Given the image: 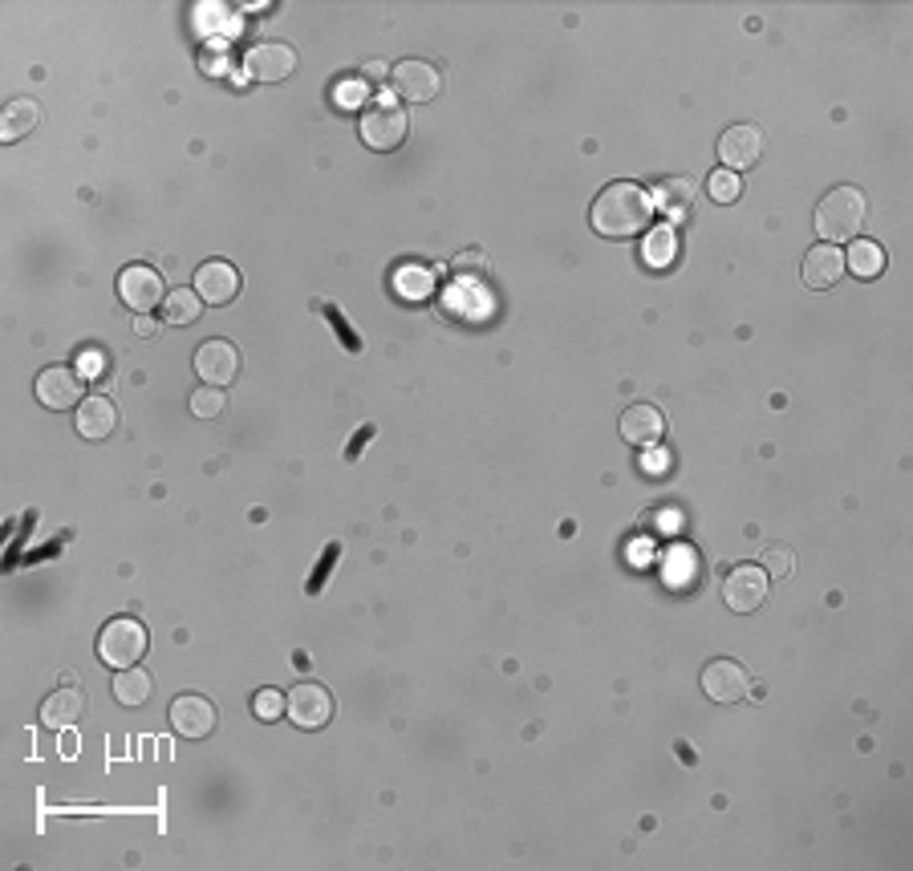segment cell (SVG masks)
<instances>
[{
  "label": "cell",
  "mask_w": 913,
  "mask_h": 871,
  "mask_svg": "<svg viewBox=\"0 0 913 871\" xmlns=\"http://www.w3.org/2000/svg\"><path fill=\"white\" fill-rule=\"evenodd\" d=\"M653 219V199L650 191L638 187V183H609L601 195L594 199V212H589V224H594L597 236L609 239H626L638 236L641 227Z\"/></svg>",
  "instance_id": "6da1fadb"
},
{
  "label": "cell",
  "mask_w": 913,
  "mask_h": 871,
  "mask_svg": "<svg viewBox=\"0 0 913 871\" xmlns=\"http://www.w3.org/2000/svg\"><path fill=\"white\" fill-rule=\"evenodd\" d=\"M869 215V199L861 187H832L824 199L816 203V236L824 244H849L861 236Z\"/></svg>",
  "instance_id": "7a4b0ae2"
},
{
  "label": "cell",
  "mask_w": 913,
  "mask_h": 871,
  "mask_svg": "<svg viewBox=\"0 0 913 871\" xmlns=\"http://www.w3.org/2000/svg\"><path fill=\"white\" fill-rule=\"evenodd\" d=\"M146 645H151V636H146V628L134 616H114L98 633V657H102V665H114V669L139 665L146 657Z\"/></svg>",
  "instance_id": "3957f363"
},
{
  "label": "cell",
  "mask_w": 913,
  "mask_h": 871,
  "mask_svg": "<svg viewBox=\"0 0 913 871\" xmlns=\"http://www.w3.org/2000/svg\"><path fill=\"white\" fill-rule=\"evenodd\" d=\"M406 130H410V119H406L403 106H394V102H382V106L366 110L362 114V126H357V134H362V142H366L369 151H398L406 142Z\"/></svg>",
  "instance_id": "277c9868"
},
{
  "label": "cell",
  "mask_w": 913,
  "mask_h": 871,
  "mask_svg": "<svg viewBox=\"0 0 913 871\" xmlns=\"http://www.w3.org/2000/svg\"><path fill=\"white\" fill-rule=\"evenodd\" d=\"M37 401L45 410H70V406H82L85 401V377L82 369L70 366H49L37 373Z\"/></svg>",
  "instance_id": "5b68a950"
},
{
  "label": "cell",
  "mask_w": 913,
  "mask_h": 871,
  "mask_svg": "<svg viewBox=\"0 0 913 871\" xmlns=\"http://www.w3.org/2000/svg\"><path fill=\"white\" fill-rule=\"evenodd\" d=\"M723 601L731 613L748 616L768 601V572L760 564H739L723 580Z\"/></svg>",
  "instance_id": "8992f818"
},
{
  "label": "cell",
  "mask_w": 913,
  "mask_h": 871,
  "mask_svg": "<svg viewBox=\"0 0 913 871\" xmlns=\"http://www.w3.org/2000/svg\"><path fill=\"white\" fill-rule=\"evenodd\" d=\"M702 694L719 701V706H736L751 694V673L731 657H714L707 669H702Z\"/></svg>",
  "instance_id": "52a82bcc"
},
{
  "label": "cell",
  "mask_w": 913,
  "mask_h": 871,
  "mask_svg": "<svg viewBox=\"0 0 913 871\" xmlns=\"http://www.w3.org/2000/svg\"><path fill=\"white\" fill-rule=\"evenodd\" d=\"M191 366H195L200 381L224 389V386H232L240 373V349L232 341H224V337H212V341H203L200 349H195Z\"/></svg>",
  "instance_id": "ba28073f"
},
{
  "label": "cell",
  "mask_w": 913,
  "mask_h": 871,
  "mask_svg": "<svg viewBox=\"0 0 913 871\" xmlns=\"http://www.w3.org/2000/svg\"><path fill=\"white\" fill-rule=\"evenodd\" d=\"M285 697H288L285 714L293 718V726H297V730H321V726H329L333 697H329V689H325V685L305 682V685H297V689H293V694H285Z\"/></svg>",
  "instance_id": "9c48e42d"
},
{
  "label": "cell",
  "mask_w": 913,
  "mask_h": 871,
  "mask_svg": "<svg viewBox=\"0 0 913 871\" xmlns=\"http://www.w3.org/2000/svg\"><path fill=\"white\" fill-rule=\"evenodd\" d=\"M119 296L122 305L134 308L139 317H146V308L163 305V276H159L151 264H131V268H122L119 276Z\"/></svg>",
  "instance_id": "30bf717a"
},
{
  "label": "cell",
  "mask_w": 913,
  "mask_h": 871,
  "mask_svg": "<svg viewBox=\"0 0 913 871\" xmlns=\"http://www.w3.org/2000/svg\"><path fill=\"white\" fill-rule=\"evenodd\" d=\"M621 438H626L629 447H662L666 438V413L653 406V401H633V406H626L621 410Z\"/></svg>",
  "instance_id": "8fae6325"
},
{
  "label": "cell",
  "mask_w": 913,
  "mask_h": 871,
  "mask_svg": "<svg viewBox=\"0 0 913 871\" xmlns=\"http://www.w3.org/2000/svg\"><path fill=\"white\" fill-rule=\"evenodd\" d=\"M171 730L179 734V738H207V734L215 730V706L207 701L203 694H179L175 701H171Z\"/></svg>",
  "instance_id": "7c38bea8"
},
{
  "label": "cell",
  "mask_w": 913,
  "mask_h": 871,
  "mask_svg": "<svg viewBox=\"0 0 913 871\" xmlns=\"http://www.w3.org/2000/svg\"><path fill=\"white\" fill-rule=\"evenodd\" d=\"M390 85H394V94H403L406 102H430V98H439L443 78L435 65L410 58V61H398V65L390 70Z\"/></svg>",
  "instance_id": "4fadbf2b"
},
{
  "label": "cell",
  "mask_w": 913,
  "mask_h": 871,
  "mask_svg": "<svg viewBox=\"0 0 913 871\" xmlns=\"http://www.w3.org/2000/svg\"><path fill=\"white\" fill-rule=\"evenodd\" d=\"M763 154V130L751 126V122H739V126L723 130V139H719V158L727 163V171H748V166L760 163Z\"/></svg>",
  "instance_id": "5bb4252c"
},
{
  "label": "cell",
  "mask_w": 913,
  "mask_h": 871,
  "mask_svg": "<svg viewBox=\"0 0 913 871\" xmlns=\"http://www.w3.org/2000/svg\"><path fill=\"white\" fill-rule=\"evenodd\" d=\"M244 65L256 82H285L288 73L297 70V49H288L285 41H264V45L248 49Z\"/></svg>",
  "instance_id": "9a60e30c"
},
{
  "label": "cell",
  "mask_w": 913,
  "mask_h": 871,
  "mask_svg": "<svg viewBox=\"0 0 913 871\" xmlns=\"http://www.w3.org/2000/svg\"><path fill=\"white\" fill-rule=\"evenodd\" d=\"M195 293H200L203 305H227L240 293V271L227 259H207L195 271Z\"/></svg>",
  "instance_id": "2e32d148"
},
{
  "label": "cell",
  "mask_w": 913,
  "mask_h": 871,
  "mask_svg": "<svg viewBox=\"0 0 913 871\" xmlns=\"http://www.w3.org/2000/svg\"><path fill=\"white\" fill-rule=\"evenodd\" d=\"M78 434L90 438V442H102V438H110L114 430H119V406L110 398H85L82 406H78Z\"/></svg>",
  "instance_id": "e0dca14e"
},
{
  "label": "cell",
  "mask_w": 913,
  "mask_h": 871,
  "mask_svg": "<svg viewBox=\"0 0 913 871\" xmlns=\"http://www.w3.org/2000/svg\"><path fill=\"white\" fill-rule=\"evenodd\" d=\"M85 714V697L73 685H61L58 694H49L41 701V726L45 730H73V721Z\"/></svg>",
  "instance_id": "ac0fdd59"
},
{
  "label": "cell",
  "mask_w": 913,
  "mask_h": 871,
  "mask_svg": "<svg viewBox=\"0 0 913 871\" xmlns=\"http://www.w3.org/2000/svg\"><path fill=\"white\" fill-rule=\"evenodd\" d=\"M844 276V252L836 244H816L804 256V284L808 288H832Z\"/></svg>",
  "instance_id": "d6986e66"
},
{
  "label": "cell",
  "mask_w": 913,
  "mask_h": 871,
  "mask_svg": "<svg viewBox=\"0 0 913 871\" xmlns=\"http://www.w3.org/2000/svg\"><path fill=\"white\" fill-rule=\"evenodd\" d=\"M844 264L853 271L856 280H878L885 271V248L878 239H849V252H844Z\"/></svg>",
  "instance_id": "ffe728a7"
},
{
  "label": "cell",
  "mask_w": 913,
  "mask_h": 871,
  "mask_svg": "<svg viewBox=\"0 0 913 871\" xmlns=\"http://www.w3.org/2000/svg\"><path fill=\"white\" fill-rule=\"evenodd\" d=\"M37 122H41V106H37L33 98H12L9 106H4V119H0V139L4 142L24 139Z\"/></svg>",
  "instance_id": "44dd1931"
},
{
  "label": "cell",
  "mask_w": 913,
  "mask_h": 871,
  "mask_svg": "<svg viewBox=\"0 0 913 871\" xmlns=\"http://www.w3.org/2000/svg\"><path fill=\"white\" fill-rule=\"evenodd\" d=\"M200 312H203V300L195 288H175V293H166L163 320L171 325V329H187V325H195Z\"/></svg>",
  "instance_id": "7402d4cb"
},
{
  "label": "cell",
  "mask_w": 913,
  "mask_h": 871,
  "mask_svg": "<svg viewBox=\"0 0 913 871\" xmlns=\"http://www.w3.org/2000/svg\"><path fill=\"white\" fill-rule=\"evenodd\" d=\"M151 689H154L151 673L139 669V665L119 669V677H114V697H119V706H126V709L143 706L146 697H151Z\"/></svg>",
  "instance_id": "603a6c76"
},
{
  "label": "cell",
  "mask_w": 913,
  "mask_h": 871,
  "mask_svg": "<svg viewBox=\"0 0 913 871\" xmlns=\"http://www.w3.org/2000/svg\"><path fill=\"white\" fill-rule=\"evenodd\" d=\"M662 212H670V215H682L690 207V199H694V187H690V178H666L662 187L653 191L650 195Z\"/></svg>",
  "instance_id": "cb8c5ba5"
},
{
  "label": "cell",
  "mask_w": 913,
  "mask_h": 871,
  "mask_svg": "<svg viewBox=\"0 0 913 871\" xmlns=\"http://www.w3.org/2000/svg\"><path fill=\"white\" fill-rule=\"evenodd\" d=\"M707 195H711L714 203H736L739 195H743V178L723 166V171H714V175L707 178Z\"/></svg>",
  "instance_id": "d4e9b609"
},
{
  "label": "cell",
  "mask_w": 913,
  "mask_h": 871,
  "mask_svg": "<svg viewBox=\"0 0 913 871\" xmlns=\"http://www.w3.org/2000/svg\"><path fill=\"white\" fill-rule=\"evenodd\" d=\"M224 406H227V398L220 386H203L191 393V413H195V418H220Z\"/></svg>",
  "instance_id": "484cf974"
},
{
  "label": "cell",
  "mask_w": 913,
  "mask_h": 871,
  "mask_svg": "<svg viewBox=\"0 0 913 871\" xmlns=\"http://www.w3.org/2000/svg\"><path fill=\"white\" fill-rule=\"evenodd\" d=\"M646 259H650L653 268H666V264L674 259V232H670V227L650 232V239H646Z\"/></svg>",
  "instance_id": "4316f807"
},
{
  "label": "cell",
  "mask_w": 913,
  "mask_h": 871,
  "mask_svg": "<svg viewBox=\"0 0 913 871\" xmlns=\"http://www.w3.org/2000/svg\"><path fill=\"white\" fill-rule=\"evenodd\" d=\"M285 706H288V697L276 694V689H261V694L252 697V714H256L261 721H276L281 714H285Z\"/></svg>",
  "instance_id": "83f0119b"
},
{
  "label": "cell",
  "mask_w": 913,
  "mask_h": 871,
  "mask_svg": "<svg viewBox=\"0 0 913 871\" xmlns=\"http://www.w3.org/2000/svg\"><path fill=\"white\" fill-rule=\"evenodd\" d=\"M760 567H763V572H768V576L783 580V576H792L795 555L788 552V547H768V552H763V560H760Z\"/></svg>",
  "instance_id": "f1b7e54d"
},
{
  "label": "cell",
  "mask_w": 913,
  "mask_h": 871,
  "mask_svg": "<svg viewBox=\"0 0 913 871\" xmlns=\"http://www.w3.org/2000/svg\"><path fill=\"white\" fill-rule=\"evenodd\" d=\"M455 268H487V256L479 248H471V252H463L459 259H455Z\"/></svg>",
  "instance_id": "f546056e"
},
{
  "label": "cell",
  "mask_w": 913,
  "mask_h": 871,
  "mask_svg": "<svg viewBox=\"0 0 913 871\" xmlns=\"http://www.w3.org/2000/svg\"><path fill=\"white\" fill-rule=\"evenodd\" d=\"M134 332H139V337H143V341H151L154 332H159V325H154L151 317H134Z\"/></svg>",
  "instance_id": "4dcf8cb0"
},
{
  "label": "cell",
  "mask_w": 913,
  "mask_h": 871,
  "mask_svg": "<svg viewBox=\"0 0 913 871\" xmlns=\"http://www.w3.org/2000/svg\"><path fill=\"white\" fill-rule=\"evenodd\" d=\"M366 78L382 82V78H390V65H386V61H369V65H366Z\"/></svg>",
  "instance_id": "1f68e13d"
},
{
  "label": "cell",
  "mask_w": 913,
  "mask_h": 871,
  "mask_svg": "<svg viewBox=\"0 0 913 871\" xmlns=\"http://www.w3.org/2000/svg\"><path fill=\"white\" fill-rule=\"evenodd\" d=\"M641 467H646V471H650V474H662V467H666V454H646V459H641Z\"/></svg>",
  "instance_id": "d6a6232c"
},
{
  "label": "cell",
  "mask_w": 913,
  "mask_h": 871,
  "mask_svg": "<svg viewBox=\"0 0 913 871\" xmlns=\"http://www.w3.org/2000/svg\"><path fill=\"white\" fill-rule=\"evenodd\" d=\"M61 754H65V758H70V754H78V738H73V734H65V738H61Z\"/></svg>",
  "instance_id": "836d02e7"
},
{
  "label": "cell",
  "mask_w": 913,
  "mask_h": 871,
  "mask_svg": "<svg viewBox=\"0 0 913 871\" xmlns=\"http://www.w3.org/2000/svg\"><path fill=\"white\" fill-rule=\"evenodd\" d=\"M98 366H102V357H98V353H85L82 357V369H98Z\"/></svg>",
  "instance_id": "e575fe53"
}]
</instances>
